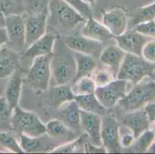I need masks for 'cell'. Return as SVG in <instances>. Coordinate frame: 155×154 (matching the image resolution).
Here are the masks:
<instances>
[{
  "label": "cell",
  "instance_id": "1",
  "mask_svg": "<svg viewBox=\"0 0 155 154\" xmlns=\"http://www.w3.org/2000/svg\"><path fill=\"white\" fill-rule=\"evenodd\" d=\"M87 19L63 0H50L48 19L50 25L63 30H72Z\"/></svg>",
  "mask_w": 155,
  "mask_h": 154
},
{
  "label": "cell",
  "instance_id": "37",
  "mask_svg": "<svg viewBox=\"0 0 155 154\" xmlns=\"http://www.w3.org/2000/svg\"><path fill=\"white\" fill-rule=\"evenodd\" d=\"M141 57L149 63H155V40L150 39L143 46Z\"/></svg>",
  "mask_w": 155,
  "mask_h": 154
},
{
  "label": "cell",
  "instance_id": "9",
  "mask_svg": "<svg viewBox=\"0 0 155 154\" xmlns=\"http://www.w3.org/2000/svg\"><path fill=\"white\" fill-rule=\"evenodd\" d=\"M120 126L113 117L102 119L101 140L102 145L107 152H118L120 151Z\"/></svg>",
  "mask_w": 155,
  "mask_h": 154
},
{
  "label": "cell",
  "instance_id": "25",
  "mask_svg": "<svg viewBox=\"0 0 155 154\" xmlns=\"http://www.w3.org/2000/svg\"><path fill=\"white\" fill-rule=\"evenodd\" d=\"M0 12L5 17L26 12L24 0H0Z\"/></svg>",
  "mask_w": 155,
  "mask_h": 154
},
{
  "label": "cell",
  "instance_id": "6",
  "mask_svg": "<svg viewBox=\"0 0 155 154\" xmlns=\"http://www.w3.org/2000/svg\"><path fill=\"white\" fill-rule=\"evenodd\" d=\"M12 126L15 133L32 137L43 136L46 133V125L36 113L26 111L19 106L14 108L12 113Z\"/></svg>",
  "mask_w": 155,
  "mask_h": 154
},
{
  "label": "cell",
  "instance_id": "18",
  "mask_svg": "<svg viewBox=\"0 0 155 154\" xmlns=\"http://www.w3.org/2000/svg\"><path fill=\"white\" fill-rule=\"evenodd\" d=\"M22 83H23V80L19 70H16L12 76H9L6 82L3 95L5 96L6 101L8 102V104L12 110L19 106L22 89Z\"/></svg>",
  "mask_w": 155,
  "mask_h": 154
},
{
  "label": "cell",
  "instance_id": "30",
  "mask_svg": "<svg viewBox=\"0 0 155 154\" xmlns=\"http://www.w3.org/2000/svg\"><path fill=\"white\" fill-rule=\"evenodd\" d=\"M152 20H155V2L137 9L133 15L132 23L135 25L141 22Z\"/></svg>",
  "mask_w": 155,
  "mask_h": 154
},
{
  "label": "cell",
  "instance_id": "22",
  "mask_svg": "<svg viewBox=\"0 0 155 154\" xmlns=\"http://www.w3.org/2000/svg\"><path fill=\"white\" fill-rule=\"evenodd\" d=\"M75 101L78 104L80 110L88 113L97 114L101 116H104L107 113V110L98 99L95 93L87 94V95H79L75 97Z\"/></svg>",
  "mask_w": 155,
  "mask_h": 154
},
{
  "label": "cell",
  "instance_id": "2",
  "mask_svg": "<svg viewBox=\"0 0 155 154\" xmlns=\"http://www.w3.org/2000/svg\"><path fill=\"white\" fill-rule=\"evenodd\" d=\"M58 49V52L52 53L51 76L56 86L69 85L73 83L77 73V65L73 52L71 53L66 45Z\"/></svg>",
  "mask_w": 155,
  "mask_h": 154
},
{
  "label": "cell",
  "instance_id": "27",
  "mask_svg": "<svg viewBox=\"0 0 155 154\" xmlns=\"http://www.w3.org/2000/svg\"><path fill=\"white\" fill-rule=\"evenodd\" d=\"M155 134L150 129H147L146 131L140 134L137 139H135L134 143L132 145L133 150L137 152H146L150 147L153 143L154 142Z\"/></svg>",
  "mask_w": 155,
  "mask_h": 154
},
{
  "label": "cell",
  "instance_id": "15",
  "mask_svg": "<svg viewBox=\"0 0 155 154\" xmlns=\"http://www.w3.org/2000/svg\"><path fill=\"white\" fill-rule=\"evenodd\" d=\"M122 121L123 123L131 130L135 139L147 129H148L150 123L148 116L143 109L127 112L124 116Z\"/></svg>",
  "mask_w": 155,
  "mask_h": 154
},
{
  "label": "cell",
  "instance_id": "32",
  "mask_svg": "<svg viewBox=\"0 0 155 154\" xmlns=\"http://www.w3.org/2000/svg\"><path fill=\"white\" fill-rule=\"evenodd\" d=\"M0 145L16 153H23L24 151L19 145V142L10 133L0 132Z\"/></svg>",
  "mask_w": 155,
  "mask_h": 154
},
{
  "label": "cell",
  "instance_id": "8",
  "mask_svg": "<svg viewBox=\"0 0 155 154\" xmlns=\"http://www.w3.org/2000/svg\"><path fill=\"white\" fill-rule=\"evenodd\" d=\"M117 46L126 53L141 56L143 46L150 40V37L144 36L134 29L125 31L120 36H114Z\"/></svg>",
  "mask_w": 155,
  "mask_h": 154
},
{
  "label": "cell",
  "instance_id": "17",
  "mask_svg": "<svg viewBox=\"0 0 155 154\" xmlns=\"http://www.w3.org/2000/svg\"><path fill=\"white\" fill-rule=\"evenodd\" d=\"M125 53L117 45L109 46L103 49L99 56L100 62L108 68L116 78Z\"/></svg>",
  "mask_w": 155,
  "mask_h": 154
},
{
  "label": "cell",
  "instance_id": "23",
  "mask_svg": "<svg viewBox=\"0 0 155 154\" xmlns=\"http://www.w3.org/2000/svg\"><path fill=\"white\" fill-rule=\"evenodd\" d=\"M73 55L75 57L77 65V73L73 82L81 77L91 76L93 71L97 67L95 58L78 52H73Z\"/></svg>",
  "mask_w": 155,
  "mask_h": 154
},
{
  "label": "cell",
  "instance_id": "14",
  "mask_svg": "<svg viewBox=\"0 0 155 154\" xmlns=\"http://www.w3.org/2000/svg\"><path fill=\"white\" fill-rule=\"evenodd\" d=\"M5 29L8 36V42L15 46H22L25 42V19L22 15L5 17Z\"/></svg>",
  "mask_w": 155,
  "mask_h": 154
},
{
  "label": "cell",
  "instance_id": "21",
  "mask_svg": "<svg viewBox=\"0 0 155 154\" xmlns=\"http://www.w3.org/2000/svg\"><path fill=\"white\" fill-rule=\"evenodd\" d=\"M61 120L68 127L73 129H81L80 127V113L81 110L75 100L64 104L60 107Z\"/></svg>",
  "mask_w": 155,
  "mask_h": 154
},
{
  "label": "cell",
  "instance_id": "42",
  "mask_svg": "<svg viewBox=\"0 0 155 154\" xmlns=\"http://www.w3.org/2000/svg\"><path fill=\"white\" fill-rule=\"evenodd\" d=\"M5 80H7V79H5V80H0V97L2 96V92H4V90H5V85H6V83H3L5 81Z\"/></svg>",
  "mask_w": 155,
  "mask_h": 154
},
{
  "label": "cell",
  "instance_id": "10",
  "mask_svg": "<svg viewBox=\"0 0 155 154\" xmlns=\"http://www.w3.org/2000/svg\"><path fill=\"white\" fill-rule=\"evenodd\" d=\"M64 44L73 52L84 53L99 58L103 50V43L81 36H67L63 39Z\"/></svg>",
  "mask_w": 155,
  "mask_h": 154
},
{
  "label": "cell",
  "instance_id": "3",
  "mask_svg": "<svg viewBox=\"0 0 155 154\" xmlns=\"http://www.w3.org/2000/svg\"><path fill=\"white\" fill-rule=\"evenodd\" d=\"M154 70L155 63L146 61L141 56L125 53L116 78L135 85L146 77H150Z\"/></svg>",
  "mask_w": 155,
  "mask_h": 154
},
{
  "label": "cell",
  "instance_id": "46",
  "mask_svg": "<svg viewBox=\"0 0 155 154\" xmlns=\"http://www.w3.org/2000/svg\"><path fill=\"white\" fill-rule=\"evenodd\" d=\"M150 79H152V80H154V81H155V70H154V72H153V74H152V76H150Z\"/></svg>",
  "mask_w": 155,
  "mask_h": 154
},
{
  "label": "cell",
  "instance_id": "29",
  "mask_svg": "<svg viewBox=\"0 0 155 154\" xmlns=\"http://www.w3.org/2000/svg\"><path fill=\"white\" fill-rule=\"evenodd\" d=\"M46 134L51 138L67 136L69 134V127L60 120H52L46 125Z\"/></svg>",
  "mask_w": 155,
  "mask_h": 154
},
{
  "label": "cell",
  "instance_id": "40",
  "mask_svg": "<svg viewBox=\"0 0 155 154\" xmlns=\"http://www.w3.org/2000/svg\"><path fill=\"white\" fill-rule=\"evenodd\" d=\"M145 110L147 115L148 116L149 121L150 123L155 122V102L153 101L151 103H149L147 104L145 107L143 108Z\"/></svg>",
  "mask_w": 155,
  "mask_h": 154
},
{
  "label": "cell",
  "instance_id": "34",
  "mask_svg": "<svg viewBox=\"0 0 155 154\" xmlns=\"http://www.w3.org/2000/svg\"><path fill=\"white\" fill-rule=\"evenodd\" d=\"M50 0H24L26 12L30 14L48 12V5Z\"/></svg>",
  "mask_w": 155,
  "mask_h": 154
},
{
  "label": "cell",
  "instance_id": "20",
  "mask_svg": "<svg viewBox=\"0 0 155 154\" xmlns=\"http://www.w3.org/2000/svg\"><path fill=\"white\" fill-rule=\"evenodd\" d=\"M81 35L84 37L102 43L114 38L111 32L105 27V25L93 17L87 19L85 25L81 30Z\"/></svg>",
  "mask_w": 155,
  "mask_h": 154
},
{
  "label": "cell",
  "instance_id": "48",
  "mask_svg": "<svg viewBox=\"0 0 155 154\" xmlns=\"http://www.w3.org/2000/svg\"><path fill=\"white\" fill-rule=\"evenodd\" d=\"M154 123H155V122H154Z\"/></svg>",
  "mask_w": 155,
  "mask_h": 154
},
{
  "label": "cell",
  "instance_id": "35",
  "mask_svg": "<svg viewBox=\"0 0 155 154\" xmlns=\"http://www.w3.org/2000/svg\"><path fill=\"white\" fill-rule=\"evenodd\" d=\"M68 3L70 6L77 10L80 15L84 17L86 19L93 17V12L91 10V6L84 2L83 0H63Z\"/></svg>",
  "mask_w": 155,
  "mask_h": 154
},
{
  "label": "cell",
  "instance_id": "12",
  "mask_svg": "<svg viewBox=\"0 0 155 154\" xmlns=\"http://www.w3.org/2000/svg\"><path fill=\"white\" fill-rule=\"evenodd\" d=\"M80 127L87 134L89 140L96 146H102L101 127L102 118L97 114L81 110Z\"/></svg>",
  "mask_w": 155,
  "mask_h": 154
},
{
  "label": "cell",
  "instance_id": "36",
  "mask_svg": "<svg viewBox=\"0 0 155 154\" xmlns=\"http://www.w3.org/2000/svg\"><path fill=\"white\" fill-rule=\"evenodd\" d=\"M133 29L150 38H155V20L141 22L134 25Z\"/></svg>",
  "mask_w": 155,
  "mask_h": 154
},
{
  "label": "cell",
  "instance_id": "33",
  "mask_svg": "<svg viewBox=\"0 0 155 154\" xmlns=\"http://www.w3.org/2000/svg\"><path fill=\"white\" fill-rule=\"evenodd\" d=\"M87 134H83L73 142L64 144L63 146H60L58 147L53 149L52 152H59V153H70V152H75L82 146L84 147L86 140L87 139Z\"/></svg>",
  "mask_w": 155,
  "mask_h": 154
},
{
  "label": "cell",
  "instance_id": "19",
  "mask_svg": "<svg viewBox=\"0 0 155 154\" xmlns=\"http://www.w3.org/2000/svg\"><path fill=\"white\" fill-rule=\"evenodd\" d=\"M19 67V56L15 51L3 46L0 49V80L8 79Z\"/></svg>",
  "mask_w": 155,
  "mask_h": 154
},
{
  "label": "cell",
  "instance_id": "39",
  "mask_svg": "<svg viewBox=\"0 0 155 154\" xmlns=\"http://www.w3.org/2000/svg\"><path fill=\"white\" fill-rule=\"evenodd\" d=\"M135 141V137L134 134L132 133H126L123 136H120V142L121 147L129 148L132 146Z\"/></svg>",
  "mask_w": 155,
  "mask_h": 154
},
{
  "label": "cell",
  "instance_id": "44",
  "mask_svg": "<svg viewBox=\"0 0 155 154\" xmlns=\"http://www.w3.org/2000/svg\"><path fill=\"white\" fill-rule=\"evenodd\" d=\"M5 17L0 12V24H1L3 27H5Z\"/></svg>",
  "mask_w": 155,
  "mask_h": 154
},
{
  "label": "cell",
  "instance_id": "41",
  "mask_svg": "<svg viewBox=\"0 0 155 154\" xmlns=\"http://www.w3.org/2000/svg\"><path fill=\"white\" fill-rule=\"evenodd\" d=\"M8 36H7V32L5 30V27L2 28L0 29V49L3 46H5L8 42Z\"/></svg>",
  "mask_w": 155,
  "mask_h": 154
},
{
  "label": "cell",
  "instance_id": "16",
  "mask_svg": "<svg viewBox=\"0 0 155 154\" xmlns=\"http://www.w3.org/2000/svg\"><path fill=\"white\" fill-rule=\"evenodd\" d=\"M56 39L57 36L56 35L45 34L40 39L29 45V47L25 51L23 56L33 60L39 56L52 54Z\"/></svg>",
  "mask_w": 155,
  "mask_h": 154
},
{
  "label": "cell",
  "instance_id": "45",
  "mask_svg": "<svg viewBox=\"0 0 155 154\" xmlns=\"http://www.w3.org/2000/svg\"><path fill=\"white\" fill-rule=\"evenodd\" d=\"M147 152H155V143H153L150 147L149 148V149L147 150Z\"/></svg>",
  "mask_w": 155,
  "mask_h": 154
},
{
  "label": "cell",
  "instance_id": "11",
  "mask_svg": "<svg viewBox=\"0 0 155 154\" xmlns=\"http://www.w3.org/2000/svg\"><path fill=\"white\" fill-rule=\"evenodd\" d=\"M48 12L30 14L25 19V42L30 45L46 34Z\"/></svg>",
  "mask_w": 155,
  "mask_h": 154
},
{
  "label": "cell",
  "instance_id": "28",
  "mask_svg": "<svg viewBox=\"0 0 155 154\" xmlns=\"http://www.w3.org/2000/svg\"><path fill=\"white\" fill-rule=\"evenodd\" d=\"M19 145L24 152H37L43 149V142L40 139L41 136L32 137L25 134H19Z\"/></svg>",
  "mask_w": 155,
  "mask_h": 154
},
{
  "label": "cell",
  "instance_id": "5",
  "mask_svg": "<svg viewBox=\"0 0 155 154\" xmlns=\"http://www.w3.org/2000/svg\"><path fill=\"white\" fill-rule=\"evenodd\" d=\"M52 54L39 56L32 60L25 83L37 93L48 90L51 80Z\"/></svg>",
  "mask_w": 155,
  "mask_h": 154
},
{
  "label": "cell",
  "instance_id": "31",
  "mask_svg": "<svg viewBox=\"0 0 155 154\" xmlns=\"http://www.w3.org/2000/svg\"><path fill=\"white\" fill-rule=\"evenodd\" d=\"M97 87H102L107 85L114 80L115 76L108 68H96L91 75Z\"/></svg>",
  "mask_w": 155,
  "mask_h": 154
},
{
  "label": "cell",
  "instance_id": "24",
  "mask_svg": "<svg viewBox=\"0 0 155 154\" xmlns=\"http://www.w3.org/2000/svg\"><path fill=\"white\" fill-rule=\"evenodd\" d=\"M75 94L72 91L70 85L55 86L50 92V102L54 106L60 108L62 106L73 101L75 99Z\"/></svg>",
  "mask_w": 155,
  "mask_h": 154
},
{
  "label": "cell",
  "instance_id": "7",
  "mask_svg": "<svg viewBox=\"0 0 155 154\" xmlns=\"http://www.w3.org/2000/svg\"><path fill=\"white\" fill-rule=\"evenodd\" d=\"M129 83L126 80L117 79L104 87H97L94 93L101 103L108 110L115 106L126 96Z\"/></svg>",
  "mask_w": 155,
  "mask_h": 154
},
{
  "label": "cell",
  "instance_id": "26",
  "mask_svg": "<svg viewBox=\"0 0 155 154\" xmlns=\"http://www.w3.org/2000/svg\"><path fill=\"white\" fill-rule=\"evenodd\" d=\"M96 86L91 76H84L78 79L73 83L71 86L72 91L75 94V96L87 95L95 93Z\"/></svg>",
  "mask_w": 155,
  "mask_h": 154
},
{
  "label": "cell",
  "instance_id": "38",
  "mask_svg": "<svg viewBox=\"0 0 155 154\" xmlns=\"http://www.w3.org/2000/svg\"><path fill=\"white\" fill-rule=\"evenodd\" d=\"M12 110L9 107L5 96L0 97V119H5L12 116Z\"/></svg>",
  "mask_w": 155,
  "mask_h": 154
},
{
  "label": "cell",
  "instance_id": "43",
  "mask_svg": "<svg viewBox=\"0 0 155 154\" xmlns=\"http://www.w3.org/2000/svg\"><path fill=\"white\" fill-rule=\"evenodd\" d=\"M83 1L88 4L89 5H91V7L94 6L96 4V2H97V0H83Z\"/></svg>",
  "mask_w": 155,
  "mask_h": 154
},
{
  "label": "cell",
  "instance_id": "47",
  "mask_svg": "<svg viewBox=\"0 0 155 154\" xmlns=\"http://www.w3.org/2000/svg\"><path fill=\"white\" fill-rule=\"evenodd\" d=\"M2 28H3V26H2V25H1V24H0V29H2Z\"/></svg>",
  "mask_w": 155,
  "mask_h": 154
},
{
  "label": "cell",
  "instance_id": "13",
  "mask_svg": "<svg viewBox=\"0 0 155 154\" xmlns=\"http://www.w3.org/2000/svg\"><path fill=\"white\" fill-rule=\"evenodd\" d=\"M127 15L122 8H115L103 13L102 23L113 36L123 34L127 28Z\"/></svg>",
  "mask_w": 155,
  "mask_h": 154
},
{
  "label": "cell",
  "instance_id": "4",
  "mask_svg": "<svg viewBox=\"0 0 155 154\" xmlns=\"http://www.w3.org/2000/svg\"><path fill=\"white\" fill-rule=\"evenodd\" d=\"M155 100V81L143 79L134 85L124 97L118 103L126 112H131L144 108L147 104Z\"/></svg>",
  "mask_w": 155,
  "mask_h": 154
}]
</instances>
